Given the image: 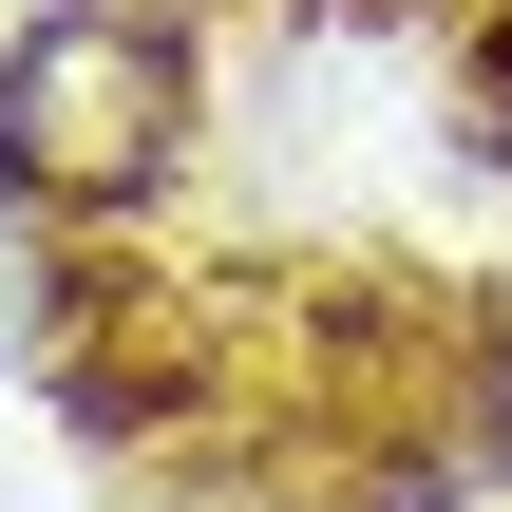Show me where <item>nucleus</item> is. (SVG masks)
Instances as JSON below:
<instances>
[{
    "label": "nucleus",
    "instance_id": "obj_1",
    "mask_svg": "<svg viewBox=\"0 0 512 512\" xmlns=\"http://www.w3.org/2000/svg\"><path fill=\"white\" fill-rule=\"evenodd\" d=\"M171 133H190V57L152 0H57L0 38V190L19 209H114L171 171Z\"/></svg>",
    "mask_w": 512,
    "mask_h": 512
},
{
    "label": "nucleus",
    "instance_id": "obj_2",
    "mask_svg": "<svg viewBox=\"0 0 512 512\" xmlns=\"http://www.w3.org/2000/svg\"><path fill=\"white\" fill-rule=\"evenodd\" d=\"M19 342H38V247L0 228V361H19Z\"/></svg>",
    "mask_w": 512,
    "mask_h": 512
}]
</instances>
